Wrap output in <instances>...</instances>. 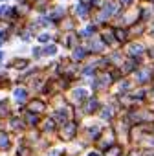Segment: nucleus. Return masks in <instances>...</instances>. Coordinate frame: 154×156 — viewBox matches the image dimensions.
Instances as JSON below:
<instances>
[{"label": "nucleus", "instance_id": "a878e982", "mask_svg": "<svg viewBox=\"0 0 154 156\" xmlns=\"http://www.w3.org/2000/svg\"><path fill=\"white\" fill-rule=\"evenodd\" d=\"M19 123H20V121H19V119L15 118V119H13V127H15V129H19Z\"/></svg>", "mask_w": 154, "mask_h": 156}, {"label": "nucleus", "instance_id": "9b49d317", "mask_svg": "<svg viewBox=\"0 0 154 156\" xmlns=\"http://www.w3.org/2000/svg\"><path fill=\"white\" fill-rule=\"evenodd\" d=\"M42 53H46V55H55V53H57V46H53V44H51V46H46V48L42 50Z\"/></svg>", "mask_w": 154, "mask_h": 156}, {"label": "nucleus", "instance_id": "423d86ee", "mask_svg": "<svg viewBox=\"0 0 154 156\" xmlns=\"http://www.w3.org/2000/svg\"><path fill=\"white\" fill-rule=\"evenodd\" d=\"M26 98H28V94H26L24 88H17V90H15V99H17V101H24Z\"/></svg>", "mask_w": 154, "mask_h": 156}, {"label": "nucleus", "instance_id": "4468645a", "mask_svg": "<svg viewBox=\"0 0 154 156\" xmlns=\"http://www.w3.org/2000/svg\"><path fill=\"white\" fill-rule=\"evenodd\" d=\"M26 121H28L30 125H35V123H37V116H33V112H30V114L26 116Z\"/></svg>", "mask_w": 154, "mask_h": 156}, {"label": "nucleus", "instance_id": "9d476101", "mask_svg": "<svg viewBox=\"0 0 154 156\" xmlns=\"http://www.w3.org/2000/svg\"><path fill=\"white\" fill-rule=\"evenodd\" d=\"M8 147H9V140H8V136L0 134V149H8Z\"/></svg>", "mask_w": 154, "mask_h": 156}, {"label": "nucleus", "instance_id": "aec40b11", "mask_svg": "<svg viewBox=\"0 0 154 156\" xmlns=\"http://www.w3.org/2000/svg\"><path fill=\"white\" fill-rule=\"evenodd\" d=\"M132 68H134V61H128V62H127V66H125V70H123V72H130V70H132Z\"/></svg>", "mask_w": 154, "mask_h": 156}, {"label": "nucleus", "instance_id": "5701e85b", "mask_svg": "<svg viewBox=\"0 0 154 156\" xmlns=\"http://www.w3.org/2000/svg\"><path fill=\"white\" fill-rule=\"evenodd\" d=\"M103 118L107 119V118H112V110L108 108V110H103Z\"/></svg>", "mask_w": 154, "mask_h": 156}, {"label": "nucleus", "instance_id": "c756f323", "mask_svg": "<svg viewBox=\"0 0 154 156\" xmlns=\"http://www.w3.org/2000/svg\"><path fill=\"white\" fill-rule=\"evenodd\" d=\"M90 156H99V154H96V152H92V154H90Z\"/></svg>", "mask_w": 154, "mask_h": 156}, {"label": "nucleus", "instance_id": "4be33fe9", "mask_svg": "<svg viewBox=\"0 0 154 156\" xmlns=\"http://www.w3.org/2000/svg\"><path fill=\"white\" fill-rule=\"evenodd\" d=\"M39 41H40V42H48V41H50V37L44 33V35H39Z\"/></svg>", "mask_w": 154, "mask_h": 156}, {"label": "nucleus", "instance_id": "473e14b6", "mask_svg": "<svg viewBox=\"0 0 154 156\" xmlns=\"http://www.w3.org/2000/svg\"><path fill=\"white\" fill-rule=\"evenodd\" d=\"M152 33H154V26H152Z\"/></svg>", "mask_w": 154, "mask_h": 156}, {"label": "nucleus", "instance_id": "2eb2a0df", "mask_svg": "<svg viewBox=\"0 0 154 156\" xmlns=\"http://www.w3.org/2000/svg\"><path fill=\"white\" fill-rule=\"evenodd\" d=\"M92 50H96V51H101L103 50V42H99V41H92Z\"/></svg>", "mask_w": 154, "mask_h": 156}, {"label": "nucleus", "instance_id": "20e7f679", "mask_svg": "<svg viewBox=\"0 0 154 156\" xmlns=\"http://www.w3.org/2000/svg\"><path fill=\"white\" fill-rule=\"evenodd\" d=\"M128 53H130L132 57H139V55L143 53V46L134 42V44H130V46H128Z\"/></svg>", "mask_w": 154, "mask_h": 156}, {"label": "nucleus", "instance_id": "dca6fc26", "mask_svg": "<svg viewBox=\"0 0 154 156\" xmlns=\"http://www.w3.org/2000/svg\"><path fill=\"white\" fill-rule=\"evenodd\" d=\"M4 114H8V103L6 101L0 103V116H4Z\"/></svg>", "mask_w": 154, "mask_h": 156}, {"label": "nucleus", "instance_id": "412c9836", "mask_svg": "<svg viewBox=\"0 0 154 156\" xmlns=\"http://www.w3.org/2000/svg\"><path fill=\"white\" fill-rule=\"evenodd\" d=\"M26 64H28V62H26L24 59H22V61H15V66H19V68H24Z\"/></svg>", "mask_w": 154, "mask_h": 156}, {"label": "nucleus", "instance_id": "6e6552de", "mask_svg": "<svg viewBox=\"0 0 154 156\" xmlns=\"http://www.w3.org/2000/svg\"><path fill=\"white\" fill-rule=\"evenodd\" d=\"M73 94H75V96H73L75 101H83V99L86 98V90H83V88H81V90H75Z\"/></svg>", "mask_w": 154, "mask_h": 156}, {"label": "nucleus", "instance_id": "f8f14e48", "mask_svg": "<svg viewBox=\"0 0 154 156\" xmlns=\"http://www.w3.org/2000/svg\"><path fill=\"white\" fill-rule=\"evenodd\" d=\"M75 13L79 15V17H85V15H86V4H81V6H77V8H75Z\"/></svg>", "mask_w": 154, "mask_h": 156}, {"label": "nucleus", "instance_id": "0eeeda50", "mask_svg": "<svg viewBox=\"0 0 154 156\" xmlns=\"http://www.w3.org/2000/svg\"><path fill=\"white\" fill-rule=\"evenodd\" d=\"M85 55H86V51L83 48H77L73 51V61H81V59H85Z\"/></svg>", "mask_w": 154, "mask_h": 156}, {"label": "nucleus", "instance_id": "1a4fd4ad", "mask_svg": "<svg viewBox=\"0 0 154 156\" xmlns=\"http://www.w3.org/2000/svg\"><path fill=\"white\" fill-rule=\"evenodd\" d=\"M114 33H116V39H117V41H127V31H125V30L117 28Z\"/></svg>", "mask_w": 154, "mask_h": 156}, {"label": "nucleus", "instance_id": "f257e3e1", "mask_svg": "<svg viewBox=\"0 0 154 156\" xmlns=\"http://www.w3.org/2000/svg\"><path fill=\"white\" fill-rule=\"evenodd\" d=\"M116 13H117V4H114V2H107V4L103 6V9H101L99 19L105 20V19H108V17H112V15H116Z\"/></svg>", "mask_w": 154, "mask_h": 156}, {"label": "nucleus", "instance_id": "6ab92c4d", "mask_svg": "<svg viewBox=\"0 0 154 156\" xmlns=\"http://www.w3.org/2000/svg\"><path fill=\"white\" fill-rule=\"evenodd\" d=\"M103 39H105V42H112V41H114L112 33H105V35H103Z\"/></svg>", "mask_w": 154, "mask_h": 156}, {"label": "nucleus", "instance_id": "b1692460", "mask_svg": "<svg viewBox=\"0 0 154 156\" xmlns=\"http://www.w3.org/2000/svg\"><path fill=\"white\" fill-rule=\"evenodd\" d=\"M92 31H94V26H88V28H86V30L83 31V35H90Z\"/></svg>", "mask_w": 154, "mask_h": 156}, {"label": "nucleus", "instance_id": "f3484780", "mask_svg": "<svg viewBox=\"0 0 154 156\" xmlns=\"http://www.w3.org/2000/svg\"><path fill=\"white\" fill-rule=\"evenodd\" d=\"M57 116H59L61 119H64V121H66V119L70 118V112H68V110H59V114H57Z\"/></svg>", "mask_w": 154, "mask_h": 156}, {"label": "nucleus", "instance_id": "ddd939ff", "mask_svg": "<svg viewBox=\"0 0 154 156\" xmlns=\"http://www.w3.org/2000/svg\"><path fill=\"white\" fill-rule=\"evenodd\" d=\"M96 108H97V101H96V99H92V101L88 103V107H86V112H94Z\"/></svg>", "mask_w": 154, "mask_h": 156}, {"label": "nucleus", "instance_id": "f03ea898", "mask_svg": "<svg viewBox=\"0 0 154 156\" xmlns=\"http://www.w3.org/2000/svg\"><path fill=\"white\" fill-rule=\"evenodd\" d=\"M61 136H62V140L73 138V136H75V123H64V129H62Z\"/></svg>", "mask_w": 154, "mask_h": 156}, {"label": "nucleus", "instance_id": "7c9ffc66", "mask_svg": "<svg viewBox=\"0 0 154 156\" xmlns=\"http://www.w3.org/2000/svg\"><path fill=\"white\" fill-rule=\"evenodd\" d=\"M2 55H4V53H2V51H0V59H2Z\"/></svg>", "mask_w": 154, "mask_h": 156}, {"label": "nucleus", "instance_id": "c85d7f7f", "mask_svg": "<svg viewBox=\"0 0 154 156\" xmlns=\"http://www.w3.org/2000/svg\"><path fill=\"white\" fill-rule=\"evenodd\" d=\"M150 57H154V48H152V50H150Z\"/></svg>", "mask_w": 154, "mask_h": 156}, {"label": "nucleus", "instance_id": "cd10ccee", "mask_svg": "<svg viewBox=\"0 0 154 156\" xmlns=\"http://www.w3.org/2000/svg\"><path fill=\"white\" fill-rule=\"evenodd\" d=\"M96 0H83V4H94Z\"/></svg>", "mask_w": 154, "mask_h": 156}, {"label": "nucleus", "instance_id": "39448f33", "mask_svg": "<svg viewBox=\"0 0 154 156\" xmlns=\"http://www.w3.org/2000/svg\"><path fill=\"white\" fill-rule=\"evenodd\" d=\"M44 110V103L42 101H33L30 103V112H42Z\"/></svg>", "mask_w": 154, "mask_h": 156}, {"label": "nucleus", "instance_id": "bb28decb", "mask_svg": "<svg viewBox=\"0 0 154 156\" xmlns=\"http://www.w3.org/2000/svg\"><path fill=\"white\" fill-rule=\"evenodd\" d=\"M119 2H121V4H125V6H128V4L132 2V0H119Z\"/></svg>", "mask_w": 154, "mask_h": 156}, {"label": "nucleus", "instance_id": "393cba45", "mask_svg": "<svg viewBox=\"0 0 154 156\" xmlns=\"http://www.w3.org/2000/svg\"><path fill=\"white\" fill-rule=\"evenodd\" d=\"M33 55H35V57H40V55H42V50H40V48H35V50H33Z\"/></svg>", "mask_w": 154, "mask_h": 156}, {"label": "nucleus", "instance_id": "7ed1b4c3", "mask_svg": "<svg viewBox=\"0 0 154 156\" xmlns=\"http://www.w3.org/2000/svg\"><path fill=\"white\" fill-rule=\"evenodd\" d=\"M150 77H152V72H150L149 68H141V70L138 72V81H139V83H147Z\"/></svg>", "mask_w": 154, "mask_h": 156}, {"label": "nucleus", "instance_id": "a211bd4d", "mask_svg": "<svg viewBox=\"0 0 154 156\" xmlns=\"http://www.w3.org/2000/svg\"><path fill=\"white\" fill-rule=\"evenodd\" d=\"M107 156H119V147H114L107 152Z\"/></svg>", "mask_w": 154, "mask_h": 156}, {"label": "nucleus", "instance_id": "2f4dec72", "mask_svg": "<svg viewBox=\"0 0 154 156\" xmlns=\"http://www.w3.org/2000/svg\"><path fill=\"white\" fill-rule=\"evenodd\" d=\"M0 15H2V8H0Z\"/></svg>", "mask_w": 154, "mask_h": 156}]
</instances>
